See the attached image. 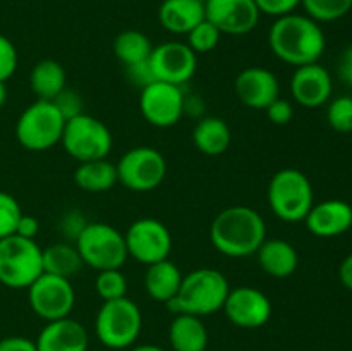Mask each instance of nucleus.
I'll use <instances>...</instances> for the list:
<instances>
[{
	"label": "nucleus",
	"instance_id": "nucleus-1",
	"mask_svg": "<svg viewBox=\"0 0 352 351\" xmlns=\"http://www.w3.org/2000/svg\"><path fill=\"white\" fill-rule=\"evenodd\" d=\"M268 45L277 58L294 67L315 64L327 47L320 23L306 14H287L275 19L268 31Z\"/></svg>",
	"mask_w": 352,
	"mask_h": 351
},
{
	"label": "nucleus",
	"instance_id": "nucleus-2",
	"mask_svg": "<svg viewBox=\"0 0 352 351\" xmlns=\"http://www.w3.org/2000/svg\"><path fill=\"white\" fill-rule=\"evenodd\" d=\"M267 240V224L258 210L234 205L217 213L210 226V241L219 253L230 258L251 257Z\"/></svg>",
	"mask_w": 352,
	"mask_h": 351
},
{
	"label": "nucleus",
	"instance_id": "nucleus-3",
	"mask_svg": "<svg viewBox=\"0 0 352 351\" xmlns=\"http://www.w3.org/2000/svg\"><path fill=\"white\" fill-rule=\"evenodd\" d=\"M229 291L230 284L222 272L210 267L196 268L182 277L179 292L167 306L175 315L188 313L203 319L223 308Z\"/></svg>",
	"mask_w": 352,
	"mask_h": 351
},
{
	"label": "nucleus",
	"instance_id": "nucleus-4",
	"mask_svg": "<svg viewBox=\"0 0 352 351\" xmlns=\"http://www.w3.org/2000/svg\"><path fill=\"white\" fill-rule=\"evenodd\" d=\"M267 200L275 217L284 222H305L315 205L311 181L298 169H282L272 176L267 189Z\"/></svg>",
	"mask_w": 352,
	"mask_h": 351
},
{
	"label": "nucleus",
	"instance_id": "nucleus-5",
	"mask_svg": "<svg viewBox=\"0 0 352 351\" xmlns=\"http://www.w3.org/2000/svg\"><path fill=\"white\" fill-rule=\"evenodd\" d=\"M143 315L127 296L103 301L95 319V332L100 343L110 350H126L140 337Z\"/></svg>",
	"mask_w": 352,
	"mask_h": 351
},
{
	"label": "nucleus",
	"instance_id": "nucleus-6",
	"mask_svg": "<svg viewBox=\"0 0 352 351\" xmlns=\"http://www.w3.org/2000/svg\"><path fill=\"white\" fill-rule=\"evenodd\" d=\"M43 274V250L34 240L17 234L0 240V284L28 289Z\"/></svg>",
	"mask_w": 352,
	"mask_h": 351
},
{
	"label": "nucleus",
	"instance_id": "nucleus-7",
	"mask_svg": "<svg viewBox=\"0 0 352 351\" xmlns=\"http://www.w3.org/2000/svg\"><path fill=\"white\" fill-rule=\"evenodd\" d=\"M74 243L82 264L98 272L120 268L129 257L124 234L105 222H88Z\"/></svg>",
	"mask_w": 352,
	"mask_h": 351
},
{
	"label": "nucleus",
	"instance_id": "nucleus-8",
	"mask_svg": "<svg viewBox=\"0 0 352 351\" xmlns=\"http://www.w3.org/2000/svg\"><path fill=\"white\" fill-rule=\"evenodd\" d=\"M65 119L54 102L36 100L21 112L16 123V138L30 151L50 150L60 143Z\"/></svg>",
	"mask_w": 352,
	"mask_h": 351
},
{
	"label": "nucleus",
	"instance_id": "nucleus-9",
	"mask_svg": "<svg viewBox=\"0 0 352 351\" xmlns=\"http://www.w3.org/2000/svg\"><path fill=\"white\" fill-rule=\"evenodd\" d=\"M60 143L74 160L91 162L107 158L112 151L113 138L107 124L82 112L65 120Z\"/></svg>",
	"mask_w": 352,
	"mask_h": 351
},
{
	"label": "nucleus",
	"instance_id": "nucleus-10",
	"mask_svg": "<svg viewBox=\"0 0 352 351\" xmlns=\"http://www.w3.org/2000/svg\"><path fill=\"white\" fill-rule=\"evenodd\" d=\"M117 181L134 193L153 191L167 176V160L153 147H134L116 164Z\"/></svg>",
	"mask_w": 352,
	"mask_h": 351
},
{
	"label": "nucleus",
	"instance_id": "nucleus-11",
	"mask_svg": "<svg viewBox=\"0 0 352 351\" xmlns=\"http://www.w3.org/2000/svg\"><path fill=\"white\" fill-rule=\"evenodd\" d=\"M28 301L40 319L52 322L71 315L76 303V292L71 279L43 272L28 288Z\"/></svg>",
	"mask_w": 352,
	"mask_h": 351
},
{
	"label": "nucleus",
	"instance_id": "nucleus-12",
	"mask_svg": "<svg viewBox=\"0 0 352 351\" xmlns=\"http://www.w3.org/2000/svg\"><path fill=\"white\" fill-rule=\"evenodd\" d=\"M126 246L129 257L143 265L157 264L168 258L172 251V234L162 220L153 217L138 219L127 227Z\"/></svg>",
	"mask_w": 352,
	"mask_h": 351
},
{
	"label": "nucleus",
	"instance_id": "nucleus-13",
	"mask_svg": "<svg viewBox=\"0 0 352 351\" xmlns=\"http://www.w3.org/2000/svg\"><path fill=\"white\" fill-rule=\"evenodd\" d=\"M186 96L182 86L153 81L141 88L140 110L144 120L155 127H172L184 116Z\"/></svg>",
	"mask_w": 352,
	"mask_h": 351
},
{
	"label": "nucleus",
	"instance_id": "nucleus-14",
	"mask_svg": "<svg viewBox=\"0 0 352 351\" xmlns=\"http://www.w3.org/2000/svg\"><path fill=\"white\" fill-rule=\"evenodd\" d=\"M150 67L157 81L182 86L195 76L198 57L182 41H165L151 50Z\"/></svg>",
	"mask_w": 352,
	"mask_h": 351
},
{
	"label": "nucleus",
	"instance_id": "nucleus-15",
	"mask_svg": "<svg viewBox=\"0 0 352 351\" xmlns=\"http://www.w3.org/2000/svg\"><path fill=\"white\" fill-rule=\"evenodd\" d=\"M226 317L237 327L258 329L272 317V301L263 291L253 286H239L230 289L223 303Z\"/></svg>",
	"mask_w": 352,
	"mask_h": 351
},
{
	"label": "nucleus",
	"instance_id": "nucleus-16",
	"mask_svg": "<svg viewBox=\"0 0 352 351\" xmlns=\"http://www.w3.org/2000/svg\"><path fill=\"white\" fill-rule=\"evenodd\" d=\"M260 16L254 0H205V17L222 34L243 36L251 33Z\"/></svg>",
	"mask_w": 352,
	"mask_h": 351
},
{
	"label": "nucleus",
	"instance_id": "nucleus-17",
	"mask_svg": "<svg viewBox=\"0 0 352 351\" xmlns=\"http://www.w3.org/2000/svg\"><path fill=\"white\" fill-rule=\"evenodd\" d=\"M234 88L241 103L254 110H265L280 96V83L275 72L260 65L243 69L237 74Z\"/></svg>",
	"mask_w": 352,
	"mask_h": 351
},
{
	"label": "nucleus",
	"instance_id": "nucleus-18",
	"mask_svg": "<svg viewBox=\"0 0 352 351\" xmlns=\"http://www.w3.org/2000/svg\"><path fill=\"white\" fill-rule=\"evenodd\" d=\"M332 76L318 62L296 67L291 78V95L296 103L306 109L325 105L332 96Z\"/></svg>",
	"mask_w": 352,
	"mask_h": 351
},
{
	"label": "nucleus",
	"instance_id": "nucleus-19",
	"mask_svg": "<svg viewBox=\"0 0 352 351\" xmlns=\"http://www.w3.org/2000/svg\"><path fill=\"white\" fill-rule=\"evenodd\" d=\"M305 224L313 236L337 237L352 227V206L344 200H325L311 206Z\"/></svg>",
	"mask_w": 352,
	"mask_h": 351
},
{
	"label": "nucleus",
	"instance_id": "nucleus-20",
	"mask_svg": "<svg viewBox=\"0 0 352 351\" xmlns=\"http://www.w3.org/2000/svg\"><path fill=\"white\" fill-rule=\"evenodd\" d=\"M34 343L38 351H86L89 337L81 322L65 317L47 322Z\"/></svg>",
	"mask_w": 352,
	"mask_h": 351
},
{
	"label": "nucleus",
	"instance_id": "nucleus-21",
	"mask_svg": "<svg viewBox=\"0 0 352 351\" xmlns=\"http://www.w3.org/2000/svg\"><path fill=\"white\" fill-rule=\"evenodd\" d=\"M254 255H256L261 270L270 277L285 279L291 277L298 270V250L289 241L280 240V237L265 240Z\"/></svg>",
	"mask_w": 352,
	"mask_h": 351
},
{
	"label": "nucleus",
	"instance_id": "nucleus-22",
	"mask_svg": "<svg viewBox=\"0 0 352 351\" xmlns=\"http://www.w3.org/2000/svg\"><path fill=\"white\" fill-rule=\"evenodd\" d=\"M205 19V2L199 0H164L158 9L162 28L172 34H188Z\"/></svg>",
	"mask_w": 352,
	"mask_h": 351
},
{
	"label": "nucleus",
	"instance_id": "nucleus-23",
	"mask_svg": "<svg viewBox=\"0 0 352 351\" xmlns=\"http://www.w3.org/2000/svg\"><path fill=\"white\" fill-rule=\"evenodd\" d=\"M182 277L184 275L181 268L172 260L165 258L157 264L148 265L146 274H144V289L151 299L167 305L179 292Z\"/></svg>",
	"mask_w": 352,
	"mask_h": 351
},
{
	"label": "nucleus",
	"instance_id": "nucleus-24",
	"mask_svg": "<svg viewBox=\"0 0 352 351\" xmlns=\"http://www.w3.org/2000/svg\"><path fill=\"white\" fill-rule=\"evenodd\" d=\"M168 343L174 351H205L208 330L201 317L177 313L168 327Z\"/></svg>",
	"mask_w": 352,
	"mask_h": 351
},
{
	"label": "nucleus",
	"instance_id": "nucleus-25",
	"mask_svg": "<svg viewBox=\"0 0 352 351\" xmlns=\"http://www.w3.org/2000/svg\"><path fill=\"white\" fill-rule=\"evenodd\" d=\"M232 141L229 124L215 116L201 117L192 129V143L198 151L208 157H219L226 153Z\"/></svg>",
	"mask_w": 352,
	"mask_h": 351
},
{
	"label": "nucleus",
	"instance_id": "nucleus-26",
	"mask_svg": "<svg viewBox=\"0 0 352 351\" xmlns=\"http://www.w3.org/2000/svg\"><path fill=\"white\" fill-rule=\"evenodd\" d=\"M65 81H67V74H65L64 65L54 58H43L31 69L30 86L36 100L54 102L55 96L67 88Z\"/></svg>",
	"mask_w": 352,
	"mask_h": 351
},
{
	"label": "nucleus",
	"instance_id": "nucleus-27",
	"mask_svg": "<svg viewBox=\"0 0 352 351\" xmlns=\"http://www.w3.org/2000/svg\"><path fill=\"white\" fill-rule=\"evenodd\" d=\"M74 182L86 193H105L117 184V167L107 158L79 162L74 171Z\"/></svg>",
	"mask_w": 352,
	"mask_h": 351
},
{
	"label": "nucleus",
	"instance_id": "nucleus-28",
	"mask_svg": "<svg viewBox=\"0 0 352 351\" xmlns=\"http://www.w3.org/2000/svg\"><path fill=\"white\" fill-rule=\"evenodd\" d=\"M82 258L76 244L55 243L43 250V272L71 279L82 268Z\"/></svg>",
	"mask_w": 352,
	"mask_h": 351
},
{
	"label": "nucleus",
	"instance_id": "nucleus-29",
	"mask_svg": "<svg viewBox=\"0 0 352 351\" xmlns=\"http://www.w3.org/2000/svg\"><path fill=\"white\" fill-rule=\"evenodd\" d=\"M153 45L150 38L138 30H126L119 33L113 40V55L124 65H134L150 58Z\"/></svg>",
	"mask_w": 352,
	"mask_h": 351
},
{
	"label": "nucleus",
	"instance_id": "nucleus-30",
	"mask_svg": "<svg viewBox=\"0 0 352 351\" xmlns=\"http://www.w3.org/2000/svg\"><path fill=\"white\" fill-rule=\"evenodd\" d=\"M301 6L316 23H332L351 12L352 0H301Z\"/></svg>",
	"mask_w": 352,
	"mask_h": 351
},
{
	"label": "nucleus",
	"instance_id": "nucleus-31",
	"mask_svg": "<svg viewBox=\"0 0 352 351\" xmlns=\"http://www.w3.org/2000/svg\"><path fill=\"white\" fill-rule=\"evenodd\" d=\"M96 295L103 299H117L127 295V279L120 272V268H109V270L98 272L95 279Z\"/></svg>",
	"mask_w": 352,
	"mask_h": 351
},
{
	"label": "nucleus",
	"instance_id": "nucleus-32",
	"mask_svg": "<svg viewBox=\"0 0 352 351\" xmlns=\"http://www.w3.org/2000/svg\"><path fill=\"white\" fill-rule=\"evenodd\" d=\"M186 36H188V41H186V43H188L189 48L198 55L212 52L213 48L220 43L222 33H220V31L217 30V26H213V24L205 17V19L199 24H196Z\"/></svg>",
	"mask_w": 352,
	"mask_h": 351
},
{
	"label": "nucleus",
	"instance_id": "nucleus-33",
	"mask_svg": "<svg viewBox=\"0 0 352 351\" xmlns=\"http://www.w3.org/2000/svg\"><path fill=\"white\" fill-rule=\"evenodd\" d=\"M329 126L337 133H352V96H337L327 107Z\"/></svg>",
	"mask_w": 352,
	"mask_h": 351
},
{
	"label": "nucleus",
	"instance_id": "nucleus-34",
	"mask_svg": "<svg viewBox=\"0 0 352 351\" xmlns=\"http://www.w3.org/2000/svg\"><path fill=\"white\" fill-rule=\"evenodd\" d=\"M21 215H23V210H21L19 202L9 193L0 191V240L16 234Z\"/></svg>",
	"mask_w": 352,
	"mask_h": 351
},
{
	"label": "nucleus",
	"instance_id": "nucleus-35",
	"mask_svg": "<svg viewBox=\"0 0 352 351\" xmlns=\"http://www.w3.org/2000/svg\"><path fill=\"white\" fill-rule=\"evenodd\" d=\"M17 69V50L12 41L0 34V81L6 83L14 76Z\"/></svg>",
	"mask_w": 352,
	"mask_h": 351
},
{
	"label": "nucleus",
	"instance_id": "nucleus-36",
	"mask_svg": "<svg viewBox=\"0 0 352 351\" xmlns=\"http://www.w3.org/2000/svg\"><path fill=\"white\" fill-rule=\"evenodd\" d=\"M54 103L65 120L82 114V100L74 89L65 88L64 92H60L57 96H55Z\"/></svg>",
	"mask_w": 352,
	"mask_h": 351
},
{
	"label": "nucleus",
	"instance_id": "nucleus-37",
	"mask_svg": "<svg viewBox=\"0 0 352 351\" xmlns=\"http://www.w3.org/2000/svg\"><path fill=\"white\" fill-rule=\"evenodd\" d=\"M254 3L260 14H267L277 19V17L296 12V9L301 6V0H254Z\"/></svg>",
	"mask_w": 352,
	"mask_h": 351
},
{
	"label": "nucleus",
	"instance_id": "nucleus-38",
	"mask_svg": "<svg viewBox=\"0 0 352 351\" xmlns=\"http://www.w3.org/2000/svg\"><path fill=\"white\" fill-rule=\"evenodd\" d=\"M265 112H267V117L270 119L272 124H275V126H285L294 117V107H292V103L289 100H284L278 96L275 102H272L265 109Z\"/></svg>",
	"mask_w": 352,
	"mask_h": 351
},
{
	"label": "nucleus",
	"instance_id": "nucleus-39",
	"mask_svg": "<svg viewBox=\"0 0 352 351\" xmlns=\"http://www.w3.org/2000/svg\"><path fill=\"white\" fill-rule=\"evenodd\" d=\"M126 74H127V79H129L133 85L140 86V88H144V86H148L150 83L157 81L153 72H151L150 62L148 61L140 62V64H134V65H127Z\"/></svg>",
	"mask_w": 352,
	"mask_h": 351
},
{
	"label": "nucleus",
	"instance_id": "nucleus-40",
	"mask_svg": "<svg viewBox=\"0 0 352 351\" xmlns=\"http://www.w3.org/2000/svg\"><path fill=\"white\" fill-rule=\"evenodd\" d=\"M0 351H38L36 343L23 336H9L0 339Z\"/></svg>",
	"mask_w": 352,
	"mask_h": 351
},
{
	"label": "nucleus",
	"instance_id": "nucleus-41",
	"mask_svg": "<svg viewBox=\"0 0 352 351\" xmlns=\"http://www.w3.org/2000/svg\"><path fill=\"white\" fill-rule=\"evenodd\" d=\"M38 233H40V222H38L36 217L23 213L16 227L17 236L26 237V240H34Z\"/></svg>",
	"mask_w": 352,
	"mask_h": 351
},
{
	"label": "nucleus",
	"instance_id": "nucleus-42",
	"mask_svg": "<svg viewBox=\"0 0 352 351\" xmlns=\"http://www.w3.org/2000/svg\"><path fill=\"white\" fill-rule=\"evenodd\" d=\"M337 72H339V78L344 85L352 86V43L344 48V52L340 54Z\"/></svg>",
	"mask_w": 352,
	"mask_h": 351
},
{
	"label": "nucleus",
	"instance_id": "nucleus-43",
	"mask_svg": "<svg viewBox=\"0 0 352 351\" xmlns=\"http://www.w3.org/2000/svg\"><path fill=\"white\" fill-rule=\"evenodd\" d=\"M86 224L88 222L82 220L81 213L72 212V213H67V215H64V219H62V229H64V234L67 233V236L76 241V237H78L79 233L85 229Z\"/></svg>",
	"mask_w": 352,
	"mask_h": 351
},
{
	"label": "nucleus",
	"instance_id": "nucleus-44",
	"mask_svg": "<svg viewBox=\"0 0 352 351\" xmlns=\"http://www.w3.org/2000/svg\"><path fill=\"white\" fill-rule=\"evenodd\" d=\"M339 279L344 284V288L352 291V253L347 255L339 267Z\"/></svg>",
	"mask_w": 352,
	"mask_h": 351
},
{
	"label": "nucleus",
	"instance_id": "nucleus-45",
	"mask_svg": "<svg viewBox=\"0 0 352 351\" xmlns=\"http://www.w3.org/2000/svg\"><path fill=\"white\" fill-rule=\"evenodd\" d=\"M129 351H164L160 346H155V344H141V346L131 348Z\"/></svg>",
	"mask_w": 352,
	"mask_h": 351
},
{
	"label": "nucleus",
	"instance_id": "nucleus-46",
	"mask_svg": "<svg viewBox=\"0 0 352 351\" xmlns=\"http://www.w3.org/2000/svg\"><path fill=\"white\" fill-rule=\"evenodd\" d=\"M6 102H7V86L6 83L0 81V109L6 105Z\"/></svg>",
	"mask_w": 352,
	"mask_h": 351
},
{
	"label": "nucleus",
	"instance_id": "nucleus-47",
	"mask_svg": "<svg viewBox=\"0 0 352 351\" xmlns=\"http://www.w3.org/2000/svg\"><path fill=\"white\" fill-rule=\"evenodd\" d=\"M199 2H205V0H199Z\"/></svg>",
	"mask_w": 352,
	"mask_h": 351
}]
</instances>
